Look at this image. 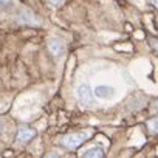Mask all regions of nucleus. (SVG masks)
<instances>
[{"label": "nucleus", "mask_w": 158, "mask_h": 158, "mask_svg": "<svg viewBox=\"0 0 158 158\" xmlns=\"http://www.w3.org/2000/svg\"><path fill=\"white\" fill-rule=\"evenodd\" d=\"M77 99L85 107H93L95 106V96H93L92 87L89 84L79 85V89H77Z\"/></svg>", "instance_id": "f257e3e1"}, {"label": "nucleus", "mask_w": 158, "mask_h": 158, "mask_svg": "<svg viewBox=\"0 0 158 158\" xmlns=\"http://www.w3.org/2000/svg\"><path fill=\"white\" fill-rule=\"evenodd\" d=\"M87 139V135L85 133H70V135H65L62 138V144L70 149V150H74L81 146L84 141Z\"/></svg>", "instance_id": "f03ea898"}, {"label": "nucleus", "mask_w": 158, "mask_h": 158, "mask_svg": "<svg viewBox=\"0 0 158 158\" xmlns=\"http://www.w3.org/2000/svg\"><path fill=\"white\" fill-rule=\"evenodd\" d=\"M93 96L98 98V99H110L115 96V89L110 87V85H96L95 87V92H93Z\"/></svg>", "instance_id": "7ed1b4c3"}, {"label": "nucleus", "mask_w": 158, "mask_h": 158, "mask_svg": "<svg viewBox=\"0 0 158 158\" xmlns=\"http://www.w3.org/2000/svg\"><path fill=\"white\" fill-rule=\"evenodd\" d=\"M48 50H50V53H51L54 57H59L60 54H64L65 45H64V42H62L60 39L51 37V39H48Z\"/></svg>", "instance_id": "20e7f679"}, {"label": "nucleus", "mask_w": 158, "mask_h": 158, "mask_svg": "<svg viewBox=\"0 0 158 158\" xmlns=\"http://www.w3.org/2000/svg\"><path fill=\"white\" fill-rule=\"evenodd\" d=\"M36 136V130H33V129H20L19 130V133H17V143H28V141H31L33 138Z\"/></svg>", "instance_id": "39448f33"}, {"label": "nucleus", "mask_w": 158, "mask_h": 158, "mask_svg": "<svg viewBox=\"0 0 158 158\" xmlns=\"http://www.w3.org/2000/svg\"><path fill=\"white\" fill-rule=\"evenodd\" d=\"M82 158H104V150L101 147H92V149L85 150Z\"/></svg>", "instance_id": "423d86ee"}, {"label": "nucleus", "mask_w": 158, "mask_h": 158, "mask_svg": "<svg viewBox=\"0 0 158 158\" xmlns=\"http://www.w3.org/2000/svg\"><path fill=\"white\" fill-rule=\"evenodd\" d=\"M147 127H149V130H150V132H153V133H158V116L152 118V119L147 123Z\"/></svg>", "instance_id": "0eeeda50"}, {"label": "nucleus", "mask_w": 158, "mask_h": 158, "mask_svg": "<svg viewBox=\"0 0 158 158\" xmlns=\"http://www.w3.org/2000/svg\"><path fill=\"white\" fill-rule=\"evenodd\" d=\"M47 2H48L50 5H53V6H60V5L64 3V0H47Z\"/></svg>", "instance_id": "6e6552de"}, {"label": "nucleus", "mask_w": 158, "mask_h": 158, "mask_svg": "<svg viewBox=\"0 0 158 158\" xmlns=\"http://www.w3.org/2000/svg\"><path fill=\"white\" fill-rule=\"evenodd\" d=\"M11 3H13V0H0V8H5Z\"/></svg>", "instance_id": "1a4fd4ad"}, {"label": "nucleus", "mask_w": 158, "mask_h": 158, "mask_svg": "<svg viewBox=\"0 0 158 158\" xmlns=\"http://www.w3.org/2000/svg\"><path fill=\"white\" fill-rule=\"evenodd\" d=\"M45 158H59V155H57V153H54V152H51V153H48Z\"/></svg>", "instance_id": "9d476101"}, {"label": "nucleus", "mask_w": 158, "mask_h": 158, "mask_svg": "<svg viewBox=\"0 0 158 158\" xmlns=\"http://www.w3.org/2000/svg\"><path fill=\"white\" fill-rule=\"evenodd\" d=\"M152 5H153L155 8H158V0H152Z\"/></svg>", "instance_id": "9b49d317"}, {"label": "nucleus", "mask_w": 158, "mask_h": 158, "mask_svg": "<svg viewBox=\"0 0 158 158\" xmlns=\"http://www.w3.org/2000/svg\"><path fill=\"white\" fill-rule=\"evenodd\" d=\"M155 106H156V109H158V101H156V104H155Z\"/></svg>", "instance_id": "f8f14e48"}, {"label": "nucleus", "mask_w": 158, "mask_h": 158, "mask_svg": "<svg viewBox=\"0 0 158 158\" xmlns=\"http://www.w3.org/2000/svg\"><path fill=\"white\" fill-rule=\"evenodd\" d=\"M0 132H2V124H0Z\"/></svg>", "instance_id": "ddd939ff"}]
</instances>
